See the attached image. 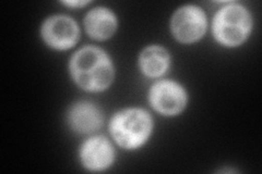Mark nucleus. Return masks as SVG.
Returning <instances> with one entry per match:
<instances>
[{"label":"nucleus","mask_w":262,"mask_h":174,"mask_svg":"<svg viewBox=\"0 0 262 174\" xmlns=\"http://www.w3.org/2000/svg\"><path fill=\"white\" fill-rule=\"evenodd\" d=\"M84 23L88 34L98 40L110 38L117 28L116 16L106 8H96L90 11Z\"/></svg>","instance_id":"1a4fd4ad"},{"label":"nucleus","mask_w":262,"mask_h":174,"mask_svg":"<svg viewBox=\"0 0 262 174\" xmlns=\"http://www.w3.org/2000/svg\"><path fill=\"white\" fill-rule=\"evenodd\" d=\"M68 121L73 131L86 134L100 130L103 126L104 117L97 106L92 103L81 102L71 107Z\"/></svg>","instance_id":"6e6552de"},{"label":"nucleus","mask_w":262,"mask_h":174,"mask_svg":"<svg viewBox=\"0 0 262 174\" xmlns=\"http://www.w3.org/2000/svg\"><path fill=\"white\" fill-rule=\"evenodd\" d=\"M82 163L89 170L102 171L114 161V151L111 143L103 136L88 139L80 152Z\"/></svg>","instance_id":"0eeeda50"},{"label":"nucleus","mask_w":262,"mask_h":174,"mask_svg":"<svg viewBox=\"0 0 262 174\" xmlns=\"http://www.w3.org/2000/svg\"><path fill=\"white\" fill-rule=\"evenodd\" d=\"M42 35L49 46L58 51H66L77 44L79 28L71 18L56 15L45 21L42 28Z\"/></svg>","instance_id":"423d86ee"},{"label":"nucleus","mask_w":262,"mask_h":174,"mask_svg":"<svg viewBox=\"0 0 262 174\" xmlns=\"http://www.w3.org/2000/svg\"><path fill=\"white\" fill-rule=\"evenodd\" d=\"M169 65V55L160 46L145 48L140 56V68L146 77L158 78L166 72Z\"/></svg>","instance_id":"9d476101"},{"label":"nucleus","mask_w":262,"mask_h":174,"mask_svg":"<svg viewBox=\"0 0 262 174\" xmlns=\"http://www.w3.org/2000/svg\"><path fill=\"white\" fill-rule=\"evenodd\" d=\"M63 4L68 7H83L88 5L89 2H80L79 0V2H64Z\"/></svg>","instance_id":"9b49d317"},{"label":"nucleus","mask_w":262,"mask_h":174,"mask_svg":"<svg viewBox=\"0 0 262 174\" xmlns=\"http://www.w3.org/2000/svg\"><path fill=\"white\" fill-rule=\"evenodd\" d=\"M150 103L162 114L174 115L184 110L187 94L184 87L171 81H161L150 89Z\"/></svg>","instance_id":"39448f33"},{"label":"nucleus","mask_w":262,"mask_h":174,"mask_svg":"<svg viewBox=\"0 0 262 174\" xmlns=\"http://www.w3.org/2000/svg\"><path fill=\"white\" fill-rule=\"evenodd\" d=\"M111 133L116 143L126 149L142 146L153 128L151 115L143 109H127L118 112L111 121Z\"/></svg>","instance_id":"f03ea898"},{"label":"nucleus","mask_w":262,"mask_h":174,"mask_svg":"<svg viewBox=\"0 0 262 174\" xmlns=\"http://www.w3.org/2000/svg\"><path fill=\"white\" fill-rule=\"evenodd\" d=\"M70 72L77 84L89 92H101L114 79V68L110 57L102 49L89 46L72 56Z\"/></svg>","instance_id":"f257e3e1"},{"label":"nucleus","mask_w":262,"mask_h":174,"mask_svg":"<svg viewBox=\"0 0 262 174\" xmlns=\"http://www.w3.org/2000/svg\"><path fill=\"white\" fill-rule=\"evenodd\" d=\"M251 16L239 5H229L222 8L213 20V34L221 44L238 46L248 37L251 31Z\"/></svg>","instance_id":"7ed1b4c3"},{"label":"nucleus","mask_w":262,"mask_h":174,"mask_svg":"<svg viewBox=\"0 0 262 174\" xmlns=\"http://www.w3.org/2000/svg\"><path fill=\"white\" fill-rule=\"evenodd\" d=\"M207 30V18L198 7L186 6L178 9L171 19V31L182 43H193L200 39Z\"/></svg>","instance_id":"20e7f679"}]
</instances>
